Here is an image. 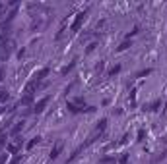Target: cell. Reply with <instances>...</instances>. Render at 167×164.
<instances>
[{
	"label": "cell",
	"mask_w": 167,
	"mask_h": 164,
	"mask_svg": "<svg viewBox=\"0 0 167 164\" xmlns=\"http://www.w3.org/2000/svg\"><path fill=\"white\" fill-rule=\"evenodd\" d=\"M105 129H107V118H103V120H99V124L95 126V129H93L91 133H90V137H87V139H86V143L82 145V149H86V147H90L91 143H95V141L99 139V137L105 133Z\"/></svg>",
	"instance_id": "cell-1"
},
{
	"label": "cell",
	"mask_w": 167,
	"mask_h": 164,
	"mask_svg": "<svg viewBox=\"0 0 167 164\" xmlns=\"http://www.w3.org/2000/svg\"><path fill=\"white\" fill-rule=\"evenodd\" d=\"M86 18H87V10H84V12H78L76 14V19H74V23H72V33H78V31L82 29V25L84 22H86Z\"/></svg>",
	"instance_id": "cell-2"
},
{
	"label": "cell",
	"mask_w": 167,
	"mask_h": 164,
	"mask_svg": "<svg viewBox=\"0 0 167 164\" xmlns=\"http://www.w3.org/2000/svg\"><path fill=\"white\" fill-rule=\"evenodd\" d=\"M49 100H51V97H43L41 100H37V102H35V106H33V112L35 114H41L45 110V106L49 104Z\"/></svg>",
	"instance_id": "cell-3"
},
{
	"label": "cell",
	"mask_w": 167,
	"mask_h": 164,
	"mask_svg": "<svg viewBox=\"0 0 167 164\" xmlns=\"http://www.w3.org/2000/svg\"><path fill=\"white\" fill-rule=\"evenodd\" d=\"M62 147H64V143H62V141H59V143H56V145L53 147V149H51V160H55V158H59V155H60V152H62Z\"/></svg>",
	"instance_id": "cell-4"
},
{
	"label": "cell",
	"mask_w": 167,
	"mask_h": 164,
	"mask_svg": "<svg viewBox=\"0 0 167 164\" xmlns=\"http://www.w3.org/2000/svg\"><path fill=\"white\" fill-rule=\"evenodd\" d=\"M20 149H22L20 141H16V143H8V145H6V152H10V155H20Z\"/></svg>",
	"instance_id": "cell-5"
},
{
	"label": "cell",
	"mask_w": 167,
	"mask_h": 164,
	"mask_svg": "<svg viewBox=\"0 0 167 164\" xmlns=\"http://www.w3.org/2000/svg\"><path fill=\"white\" fill-rule=\"evenodd\" d=\"M47 75H49V68H41V70L39 72H35V75H33V81H43V79L47 77Z\"/></svg>",
	"instance_id": "cell-6"
},
{
	"label": "cell",
	"mask_w": 167,
	"mask_h": 164,
	"mask_svg": "<svg viewBox=\"0 0 167 164\" xmlns=\"http://www.w3.org/2000/svg\"><path fill=\"white\" fill-rule=\"evenodd\" d=\"M37 87H39V83H37V81H33V79H31V81L27 83V85H25L23 93H25V95H33V91H35V89H37Z\"/></svg>",
	"instance_id": "cell-7"
},
{
	"label": "cell",
	"mask_w": 167,
	"mask_h": 164,
	"mask_svg": "<svg viewBox=\"0 0 167 164\" xmlns=\"http://www.w3.org/2000/svg\"><path fill=\"white\" fill-rule=\"evenodd\" d=\"M159 106H161V100L158 99V100H154L152 104H148V106H144V112H146V110H148V112H154V110H158Z\"/></svg>",
	"instance_id": "cell-8"
},
{
	"label": "cell",
	"mask_w": 167,
	"mask_h": 164,
	"mask_svg": "<svg viewBox=\"0 0 167 164\" xmlns=\"http://www.w3.org/2000/svg\"><path fill=\"white\" fill-rule=\"evenodd\" d=\"M66 108H68V110H70L72 114H78V112H82V108H78L76 104L72 102V100H68V102H66Z\"/></svg>",
	"instance_id": "cell-9"
},
{
	"label": "cell",
	"mask_w": 167,
	"mask_h": 164,
	"mask_svg": "<svg viewBox=\"0 0 167 164\" xmlns=\"http://www.w3.org/2000/svg\"><path fill=\"white\" fill-rule=\"evenodd\" d=\"M31 102H33V95H25V97L20 100V106H27Z\"/></svg>",
	"instance_id": "cell-10"
},
{
	"label": "cell",
	"mask_w": 167,
	"mask_h": 164,
	"mask_svg": "<svg viewBox=\"0 0 167 164\" xmlns=\"http://www.w3.org/2000/svg\"><path fill=\"white\" fill-rule=\"evenodd\" d=\"M37 143H41V137H33V139H31V141L27 143V151H31L35 145H37Z\"/></svg>",
	"instance_id": "cell-11"
},
{
	"label": "cell",
	"mask_w": 167,
	"mask_h": 164,
	"mask_svg": "<svg viewBox=\"0 0 167 164\" xmlns=\"http://www.w3.org/2000/svg\"><path fill=\"white\" fill-rule=\"evenodd\" d=\"M2 147H6V131L0 129V149H2Z\"/></svg>",
	"instance_id": "cell-12"
},
{
	"label": "cell",
	"mask_w": 167,
	"mask_h": 164,
	"mask_svg": "<svg viewBox=\"0 0 167 164\" xmlns=\"http://www.w3.org/2000/svg\"><path fill=\"white\" fill-rule=\"evenodd\" d=\"M22 128H23V122H20V124H16V126H14V129H12V135H18L20 131H22Z\"/></svg>",
	"instance_id": "cell-13"
},
{
	"label": "cell",
	"mask_w": 167,
	"mask_h": 164,
	"mask_svg": "<svg viewBox=\"0 0 167 164\" xmlns=\"http://www.w3.org/2000/svg\"><path fill=\"white\" fill-rule=\"evenodd\" d=\"M76 66V62H72V64H68V66H64V68H62V70H60V73H62V75H66V73H68L70 70H72V68H74Z\"/></svg>",
	"instance_id": "cell-14"
},
{
	"label": "cell",
	"mask_w": 167,
	"mask_h": 164,
	"mask_svg": "<svg viewBox=\"0 0 167 164\" xmlns=\"http://www.w3.org/2000/svg\"><path fill=\"white\" fill-rule=\"evenodd\" d=\"M8 99H10V93L8 91H0V102H6Z\"/></svg>",
	"instance_id": "cell-15"
},
{
	"label": "cell",
	"mask_w": 167,
	"mask_h": 164,
	"mask_svg": "<svg viewBox=\"0 0 167 164\" xmlns=\"http://www.w3.org/2000/svg\"><path fill=\"white\" fill-rule=\"evenodd\" d=\"M128 46H130V43H128V41H123V43L119 45V49H117V50H119V52H123V50H126Z\"/></svg>",
	"instance_id": "cell-16"
},
{
	"label": "cell",
	"mask_w": 167,
	"mask_h": 164,
	"mask_svg": "<svg viewBox=\"0 0 167 164\" xmlns=\"http://www.w3.org/2000/svg\"><path fill=\"white\" fill-rule=\"evenodd\" d=\"M20 160H22V152H20V155H16V156H14L8 164H20Z\"/></svg>",
	"instance_id": "cell-17"
},
{
	"label": "cell",
	"mask_w": 167,
	"mask_h": 164,
	"mask_svg": "<svg viewBox=\"0 0 167 164\" xmlns=\"http://www.w3.org/2000/svg\"><path fill=\"white\" fill-rule=\"evenodd\" d=\"M119 72H121V66H119V64H117V66H115V68H111V72H109V75H111V77H113V75H115V73H119Z\"/></svg>",
	"instance_id": "cell-18"
},
{
	"label": "cell",
	"mask_w": 167,
	"mask_h": 164,
	"mask_svg": "<svg viewBox=\"0 0 167 164\" xmlns=\"http://www.w3.org/2000/svg\"><path fill=\"white\" fill-rule=\"evenodd\" d=\"M117 164H128V155H123L121 158H119V162Z\"/></svg>",
	"instance_id": "cell-19"
},
{
	"label": "cell",
	"mask_w": 167,
	"mask_h": 164,
	"mask_svg": "<svg viewBox=\"0 0 167 164\" xmlns=\"http://www.w3.org/2000/svg\"><path fill=\"white\" fill-rule=\"evenodd\" d=\"M150 73H152V70H142V72H138V77H146Z\"/></svg>",
	"instance_id": "cell-20"
},
{
	"label": "cell",
	"mask_w": 167,
	"mask_h": 164,
	"mask_svg": "<svg viewBox=\"0 0 167 164\" xmlns=\"http://www.w3.org/2000/svg\"><path fill=\"white\" fill-rule=\"evenodd\" d=\"M146 137V129H138V141H144Z\"/></svg>",
	"instance_id": "cell-21"
},
{
	"label": "cell",
	"mask_w": 167,
	"mask_h": 164,
	"mask_svg": "<svg viewBox=\"0 0 167 164\" xmlns=\"http://www.w3.org/2000/svg\"><path fill=\"white\" fill-rule=\"evenodd\" d=\"M8 160V152H4V155H0V164H4Z\"/></svg>",
	"instance_id": "cell-22"
},
{
	"label": "cell",
	"mask_w": 167,
	"mask_h": 164,
	"mask_svg": "<svg viewBox=\"0 0 167 164\" xmlns=\"http://www.w3.org/2000/svg\"><path fill=\"white\" fill-rule=\"evenodd\" d=\"M95 46H97V45H95V43H91V45H90V46H87V52H91V50H93V49H95Z\"/></svg>",
	"instance_id": "cell-23"
},
{
	"label": "cell",
	"mask_w": 167,
	"mask_h": 164,
	"mask_svg": "<svg viewBox=\"0 0 167 164\" xmlns=\"http://www.w3.org/2000/svg\"><path fill=\"white\" fill-rule=\"evenodd\" d=\"M165 106H167V100H165Z\"/></svg>",
	"instance_id": "cell-24"
},
{
	"label": "cell",
	"mask_w": 167,
	"mask_h": 164,
	"mask_svg": "<svg viewBox=\"0 0 167 164\" xmlns=\"http://www.w3.org/2000/svg\"><path fill=\"white\" fill-rule=\"evenodd\" d=\"M0 8H2V4H0Z\"/></svg>",
	"instance_id": "cell-25"
}]
</instances>
